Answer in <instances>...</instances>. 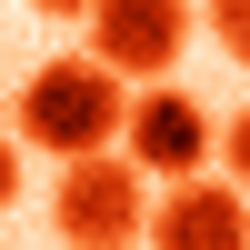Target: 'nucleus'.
I'll return each mask as SVG.
<instances>
[{
    "mask_svg": "<svg viewBox=\"0 0 250 250\" xmlns=\"http://www.w3.org/2000/svg\"><path fill=\"white\" fill-rule=\"evenodd\" d=\"M220 160H230V180L250 190V110H230V120H220Z\"/></svg>",
    "mask_w": 250,
    "mask_h": 250,
    "instance_id": "nucleus-7",
    "label": "nucleus"
},
{
    "mask_svg": "<svg viewBox=\"0 0 250 250\" xmlns=\"http://www.w3.org/2000/svg\"><path fill=\"white\" fill-rule=\"evenodd\" d=\"M210 110H200L190 90H170V80H150V90L130 100V120H120V150L140 160L150 180H190L200 160H210Z\"/></svg>",
    "mask_w": 250,
    "mask_h": 250,
    "instance_id": "nucleus-5",
    "label": "nucleus"
},
{
    "mask_svg": "<svg viewBox=\"0 0 250 250\" xmlns=\"http://www.w3.org/2000/svg\"><path fill=\"white\" fill-rule=\"evenodd\" d=\"M50 220L70 250H130L140 230H150V170H140L130 150H80L60 160V190H50Z\"/></svg>",
    "mask_w": 250,
    "mask_h": 250,
    "instance_id": "nucleus-2",
    "label": "nucleus"
},
{
    "mask_svg": "<svg viewBox=\"0 0 250 250\" xmlns=\"http://www.w3.org/2000/svg\"><path fill=\"white\" fill-rule=\"evenodd\" d=\"M140 240H150V250H250V190H240V180H210V170L160 180Z\"/></svg>",
    "mask_w": 250,
    "mask_h": 250,
    "instance_id": "nucleus-4",
    "label": "nucleus"
},
{
    "mask_svg": "<svg viewBox=\"0 0 250 250\" xmlns=\"http://www.w3.org/2000/svg\"><path fill=\"white\" fill-rule=\"evenodd\" d=\"M20 200V140H0V210Z\"/></svg>",
    "mask_w": 250,
    "mask_h": 250,
    "instance_id": "nucleus-8",
    "label": "nucleus"
},
{
    "mask_svg": "<svg viewBox=\"0 0 250 250\" xmlns=\"http://www.w3.org/2000/svg\"><path fill=\"white\" fill-rule=\"evenodd\" d=\"M90 60H110L120 80H170V60L190 50V0H90Z\"/></svg>",
    "mask_w": 250,
    "mask_h": 250,
    "instance_id": "nucleus-3",
    "label": "nucleus"
},
{
    "mask_svg": "<svg viewBox=\"0 0 250 250\" xmlns=\"http://www.w3.org/2000/svg\"><path fill=\"white\" fill-rule=\"evenodd\" d=\"M210 40H220V50L250 70V0H210Z\"/></svg>",
    "mask_w": 250,
    "mask_h": 250,
    "instance_id": "nucleus-6",
    "label": "nucleus"
},
{
    "mask_svg": "<svg viewBox=\"0 0 250 250\" xmlns=\"http://www.w3.org/2000/svg\"><path fill=\"white\" fill-rule=\"evenodd\" d=\"M30 10H40V20H80L90 0H30Z\"/></svg>",
    "mask_w": 250,
    "mask_h": 250,
    "instance_id": "nucleus-9",
    "label": "nucleus"
},
{
    "mask_svg": "<svg viewBox=\"0 0 250 250\" xmlns=\"http://www.w3.org/2000/svg\"><path fill=\"white\" fill-rule=\"evenodd\" d=\"M120 120H130V90H120L110 60H40L30 80H20V140L50 160H80V150H110Z\"/></svg>",
    "mask_w": 250,
    "mask_h": 250,
    "instance_id": "nucleus-1",
    "label": "nucleus"
}]
</instances>
